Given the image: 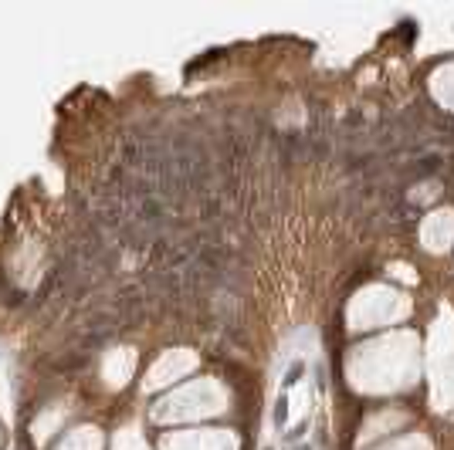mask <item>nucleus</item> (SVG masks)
<instances>
[{
  "label": "nucleus",
  "mask_w": 454,
  "mask_h": 450,
  "mask_svg": "<svg viewBox=\"0 0 454 450\" xmlns=\"http://www.w3.org/2000/svg\"><path fill=\"white\" fill-rule=\"evenodd\" d=\"M109 342V335H98V332H81L78 335V349L81 352H95V349H102Z\"/></svg>",
  "instance_id": "3"
},
{
  "label": "nucleus",
  "mask_w": 454,
  "mask_h": 450,
  "mask_svg": "<svg viewBox=\"0 0 454 450\" xmlns=\"http://www.w3.org/2000/svg\"><path fill=\"white\" fill-rule=\"evenodd\" d=\"M441 166H444V159L431 152V156H420V159H417L414 166H407L403 173H407L410 180H427V176H434V173H437Z\"/></svg>",
  "instance_id": "2"
},
{
  "label": "nucleus",
  "mask_w": 454,
  "mask_h": 450,
  "mask_svg": "<svg viewBox=\"0 0 454 450\" xmlns=\"http://www.w3.org/2000/svg\"><path fill=\"white\" fill-rule=\"evenodd\" d=\"M305 430H308V423H299V427H295V430L288 433V440H299V437H302Z\"/></svg>",
  "instance_id": "7"
},
{
  "label": "nucleus",
  "mask_w": 454,
  "mask_h": 450,
  "mask_svg": "<svg viewBox=\"0 0 454 450\" xmlns=\"http://www.w3.org/2000/svg\"><path fill=\"white\" fill-rule=\"evenodd\" d=\"M88 362H92V352H81V349H78V352L58 356L55 362H51V369H55V373H78V369H85Z\"/></svg>",
  "instance_id": "1"
},
{
  "label": "nucleus",
  "mask_w": 454,
  "mask_h": 450,
  "mask_svg": "<svg viewBox=\"0 0 454 450\" xmlns=\"http://www.w3.org/2000/svg\"><path fill=\"white\" fill-rule=\"evenodd\" d=\"M3 301H7V305H14V308H17L20 301H24V295H20V291H10V295H7V298H3Z\"/></svg>",
  "instance_id": "6"
},
{
  "label": "nucleus",
  "mask_w": 454,
  "mask_h": 450,
  "mask_svg": "<svg viewBox=\"0 0 454 450\" xmlns=\"http://www.w3.org/2000/svg\"><path fill=\"white\" fill-rule=\"evenodd\" d=\"M299 376H302V362H295V366L288 369V379H285V383H288V386H295V383H299Z\"/></svg>",
  "instance_id": "5"
},
{
  "label": "nucleus",
  "mask_w": 454,
  "mask_h": 450,
  "mask_svg": "<svg viewBox=\"0 0 454 450\" xmlns=\"http://www.w3.org/2000/svg\"><path fill=\"white\" fill-rule=\"evenodd\" d=\"M299 450H308V447H299Z\"/></svg>",
  "instance_id": "8"
},
{
  "label": "nucleus",
  "mask_w": 454,
  "mask_h": 450,
  "mask_svg": "<svg viewBox=\"0 0 454 450\" xmlns=\"http://www.w3.org/2000/svg\"><path fill=\"white\" fill-rule=\"evenodd\" d=\"M285 416H288V399H278V403H275V423H278V427H282L285 423Z\"/></svg>",
  "instance_id": "4"
}]
</instances>
